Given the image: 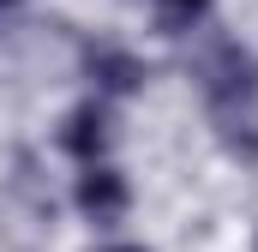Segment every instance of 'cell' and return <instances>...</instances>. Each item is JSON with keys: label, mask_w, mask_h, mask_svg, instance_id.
<instances>
[{"label": "cell", "mask_w": 258, "mask_h": 252, "mask_svg": "<svg viewBox=\"0 0 258 252\" xmlns=\"http://www.w3.org/2000/svg\"><path fill=\"white\" fill-rule=\"evenodd\" d=\"M192 78L204 84V108H210L222 150L240 162H258V60L240 42L210 36L192 54Z\"/></svg>", "instance_id": "1"}, {"label": "cell", "mask_w": 258, "mask_h": 252, "mask_svg": "<svg viewBox=\"0 0 258 252\" xmlns=\"http://www.w3.org/2000/svg\"><path fill=\"white\" fill-rule=\"evenodd\" d=\"M132 204V186L120 168H108V162H96V168H84L78 174V210L96 222V228H108V222H120Z\"/></svg>", "instance_id": "2"}, {"label": "cell", "mask_w": 258, "mask_h": 252, "mask_svg": "<svg viewBox=\"0 0 258 252\" xmlns=\"http://www.w3.org/2000/svg\"><path fill=\"white\" fill-rule=\"evenodd\" d=\"M84 72L102 84V90H114V96H132V90H144V78H150V66L126 54V48H114V42H90L84 48Z\"/></svg>", "instance_id": "3"}, {"label": "cell", "mask_w": 258, "mask_h": 252, "mask_svg": "<svg viewBox=\"0 0 258 252\" xmlns=\"http://www.w3.org/2000/svg\"><path fill=\"white\" fill-rule=\"evenodd\" d=\"M60 144L84 162V168H96L102 150H108V114H102L96 102H78V108L66 114V126H60Z\"/></svg>", "instance_id": "4"}, {"label": "cell", "mask_w": 258, "mask_h": 252, "mask_svg": "<svg viewBox=\"0 0 258 252\" xmlns=\"http://www.w3.org/2000/svg\"><path fill=\"white\" fill-rule=\"evenodd\" d=\"M204 6H210V0H162V24H168V30L180 36V30H186L192 18H204Z\"/></svg>", "instance_id": "5"}, {"label": "cell", "mask_w": 258, "mask_h": 252, "mask_svg": "<svg viewBox=\"0 0 258 252\" xmlns=\"http://www.w3.org/2000/svg\"><path fill=\"white\" fill-rule=\"evenodd\" d=\"M114 252H144V246H114Z\"/></svg>", "instance_id": "6"}, {"label": "cell", "mask_w": 258, "mask_h": 252, "mask_svg": "<svg viewBox=\"0 0 258 252\" xmlns=\"http://www.w3.org/2000/svg\"><path fill=\"white\" fill-rule=\"evenodd\" d=\"M0 6H12V0H0Z\"/></svg>", "instance_id": "7"}]
</instances>
